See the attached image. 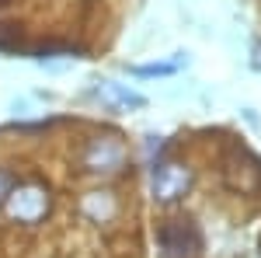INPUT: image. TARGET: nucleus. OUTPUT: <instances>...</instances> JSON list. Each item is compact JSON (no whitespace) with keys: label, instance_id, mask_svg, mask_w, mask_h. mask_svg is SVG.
<instances>
[{"label":"nucleus","instance_id":"nucleus-1","mask_svg":"<svg viewBox=\"0 0 261 258\" xmlns=\"http://www.w3.org/2000/svg\"><path fill=\"white\" fill-rule=\"evenodd\" d=\"M157 244H161L164 258H202V230L192 217H178V220H164L157 230Z\"/></svg>","mask_w":261,"mask_h":258},{"label":"nucleus","instance_id":"nucleus-2","mask_svg":"<svg viewBox=\"0 0 261 258\" xmlns=\"http://www.w3.org/2000/svg\"><path fill=\"white\" fill-rule=\"evenodd\" d=\"M192 189V168L181 160H157L150 171V192L161 202H174Z\"/></svg>","mask_w":261,"mask_h":258},{"label":"nucleus","instance_id":"nucleus-3","mask_svg":"<svg viewBox=\"0 0 261 258\" xmlns=\"http://www.w3.org/2000/svg\"><path fill=\"white\" fill-rule=\"evenodd\" d=\"M223 175L226 181L237 189V192H261V160L241 147V143H233L230 150H226V160H223Z\"/></svg>","mask_w":261,"mask_h":258},{"label":"nucleus","instance_id":"nucleus-4","mask_svg":"<svg viewBox=\"0 0 261 258\" xmlns=\"http://www.w3.org/2000/svg\"><path fill=\"white\" fill-rule=\"evenodd\" d=\"M129 157V150H125V143L119 136H94L87 143V150H84V168L87 171H94V175H115L122 164Z\"/></svg>","mask_w":261,"mask_h":258},{"label":"nucleus","instance_id":"nucleus-5","mask_svg":"<svg viewBox=\"0 0 261 258\" xmlns=\"http://www.w3.org/2000/svg\"><path fill=\"white\" fill-rule=\"evenodd\" d=\"M45 209H49V192L39 185H21V189H11L7 196V213L18 223H35L45 217Z\"/></svg>","mask_w":261,"mask_h":258},{"label":"nucleus","instance_id":"nucleus-6","mask_svg":"<svg viewBox=\"0 0 261 258\" xmlns=\"http://www.w3.org/2000/svg\"><path fill=\"white\" fill-rule=\"evenodd\" d=\"M94 98L105 108H112V112H129V108H143L146 105V98L140 91H133L129 84H119V80H101L94 87Z\"/></svg>","mask_w":261,"mask_h":258},{"label":"nucleus","instance_id":"nucleus-7","mask_svg":"<svg viewBox=\"0 0 261 258\" xmlns=\"http://www.w3.org/2000/svg\"><path fill=\"white\" fill-rule=\"evenodd\" d=\"M181 63H185V56H174V60L167 63H150V66H133V74L136 77H171V74H178Z\"/></svg>","mask_w":261,"mask_h":258},{"label":"nucleus","instance_id":"nucleus-8","mask_svg":"<svg viewBox=\"0 0 261 258\" xmlns=\"http://www.w3.org/2000/svg\"><path fill=\"white\" fill-rule=\"evenodd\" d=\"M0 49H18V28L14 25H0Z\"/></svg>","mask_w":261,"mask_h":258},{"label":"nucleus","instance_id":"nucleus-9","mask_svg":"<svg viewBox=\"0 0 261 258\" xmlns=\"http://www.w3.org/2000/svg\"><path fill=\"white\" fill-rule=\"evenodd\" d=\"M11 189H14V178H11L7 171H0V202H7V196H11Z\"/></svg>","mask_w":261,"mask_h":258},{"label":"nucleus","instance_id":"nucleus-10","mask_svg":"<svg viewBox=\"0 0 261 258\" xmlns=\"http://www.w3.org/2000/svg\"><path fill=\"white\" fill-rule=\"evenodd\" d=\"M0 4H4V0H0Z\"/></svg>","mask_w":261,"mask_h":258}]
</instances>
